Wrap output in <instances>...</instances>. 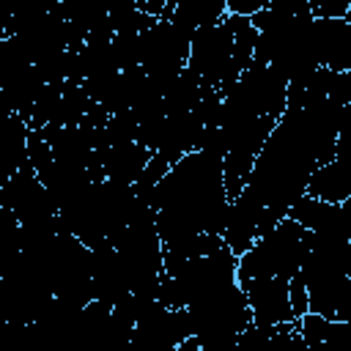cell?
<instances>
[{"mask_svg": "<svg viewBox=\"0 0 351 351\" xmlns=\"http://www.w3.org/2000/svg\"><path fill=\"white\" fill-rule=\"evenodd\" d=\"M313 233L291 217H282L277 225L263 230L239 258H236V280H250L261 274L293 277L310 250Z\"/></svg>", "mask_w": 351, "mask_h": 351, "instance_id": "1", "label": "cell"}, {"mask_svg": "<svg viewBox=\"0 0 351 351\" xmlns=\"http://www.w3.org/2000/svg\"><path fill=\"white\" fill-rule=\"evenodd\" d=\"M318 66L329 71H351V14L315 16Z\"/></svg>", "mask_w": 351, "mask_h": 351, "instance_id": "3", "label": "cell"}, {"mask_svg": "<svg viewBox=\"0 0 351 351\" xmlns=\"http://www.w3.org/2000/svg\"><path fill=\"white\" fill-rule=\"evenodd\" d=\"M313 16H348L351 14V0H307Z\"/></svg>", "mask_w": 351, "mask_h": 351, "instance_id": "7", "label": "cell"}, {"mask_svg": "<svg viewBox=\"0 0 351 351\" xmlns=\"http://www.w3.org/2000/svg\"><path fill=\"white\" fill-rule=\"evenodd\" d=\"M343 329H348V321H340V318H326L321 313H302L296 318V335L302 343L307 346H318V343H326L332 337H337Z\"/></svg>", "mask_w": 351, "mask_h": 351, "instance_id": "6", "label": "cell"}, {"mask_svg": "<svg viewBox=\"0 0 351 351\" xmlns=\"http://www.w3.org/2000/svg\"><path fill=\"white\" fill-rule=\"evenodd\" d=\"M247 304H250V315L252 324L258 326H274L282 321H293V310H291V299H288V280L285 277H274V274H261V277H250L239 282Z\"/></svg>", "mask_w": 351, "mask_h": 351, "instance_id": "2", "label": "cell"}, {"mask_svg": "<svg viewBox=\"0 0 351 351\" xmlns=\"http://www.w3.org/2000/svg\"><path fill=\"white\" fill-rule=\"evenodd\" d=\"M346 203H326V200H318L310 195H299L291 203L285 217L296 219L310 233H351L348 217H346Z\"/></svg>", "mask_w": 351, "mask_h": 351, "instance_id": "4", "label": "cell"}, {"mask_svg": "<svg viewBox=\"0 0 351 351\" xmlns=\"http://www.w3.org/2000/svg\"><path fill=\"white\" fill-rule=\"evenodd\" d=\"M274 0H228V14H239V16H252L255 11L269 8Z\"/></svg>", "mask_w": 351, "mask_h": 351, "instance_id": "8", "label": "cell"}, {"mask_svg": "<svg viewBox=\"0 0 351 351\" xmlns=\"http://www.w3.org/2000/svg\"><path fill=\"white\" fill-rule=\"evenodd\" d=\"M225 14H228V0H167L159 16H167L192 38L197 30L217 25Z\"/></svg>", "mask_w": 351, "mask_h": 351, "instance_id": "5", "label": "cell"}]
</instances>
